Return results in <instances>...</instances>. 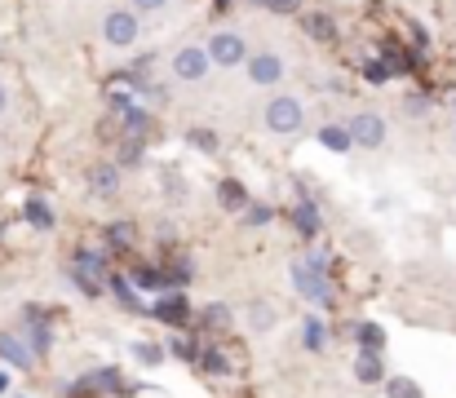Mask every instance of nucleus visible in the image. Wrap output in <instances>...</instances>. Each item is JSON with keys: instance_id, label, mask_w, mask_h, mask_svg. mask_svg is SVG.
Returning <instances> with one entry per match:
<instances>
[{"instance_id": "obj_1", "label": "nucleus", "mask_w": 456, "mask_h": 398, "mask_svg": "<svg viewBox=\"0 0 456 398\" xmlns=\"http://www.w3.org/2000/svg\"><path fill=\"white\" fill-rule=\"evenodd\" d=\"M168 71H173V80H177V85H204V80H208V71H213L208 45H182V49H173Z\"/></svg>"}, {"instance_id": "obj_2", "label": "nucleus", "mask_w": 456, "mask_h": 398, "mask_svg": "<svg viewBox=\"0 0 456 398\" xmlns=\"http://www.w3.org/2000/svg\"><path fill=\"white\" fill-rule=\"evenodd\" d=\"M262 125L275 133V137H293V133H302V125H305V107L293 93H275V98L266 102V111H262Z\"/></svg>"}, {"instance_id": "obj_3", "label": "nucleus", "mask_w": 456, "mask_h": 398, "mask_svg": "<svg viewBox=\"0 0 456 398\" xmlns=\"http://www.w3.org/2000/svg\"><path fill=\"white\" fill-rule=\"evenodd\" d=\"M138 36H142L138 9L116 4V9H107V13H102V40H107L111 49H129V45H138Z\"/></svg>"}, {"instance_id": "obj_4", "label": "nucleus", "mask_w": 456, "mask_h": 398, "mask_svg": "<svg viewBox=\"0 0 456 398\" xmlns=\"http://www.w3.org/2000/svg\"><path fill=\"white\" fill-rule=\"evenodd\" d=\"M208 58H213V67H222V71H231V67H248V58H253V49H248V40L240 36V31H213L208 36Z\"/></svg>"}, {"instance_id": "obj_5", "label": "nucleus", "mask_w": 456, "mask_h": 398, "mask_svg": "<svg viewBox=\"0 0 456 398\" xmlns=\"http://www.w3.org/2000/svg\"><path fill=\"white\" fill-rule=\"evenodd\" d=\"M289 283L302 292L310 305H332V283H328V274H314L305 262H289Z\"/></svg>"}, {"instance_id": "obj_6", "label": "nucleus", "mask_w": 456, "mask_h": 398, "mask_svg": "<svg viewBox=\"0 0 456 398\" xmlns=\"http://www.w3.org/2000/svg\"><path fill=\"white\" fill-rule=\"evenodd\" d=\"M284 76H289V62H284L275 49H253V58H248V80H253L257 89H275V85H284Z\"/></svg>"}, {"instance_id": "obj_7", "label": "nucleus", "mask_w": 456, "mask_h": 398, "mask_svg": "<svg viewBox=\"0 0 456 398\" xmlns=\"http://www.w3.org/2000/svg\"><path fill=\"white\" fill-rule=\"evenodd\" d=\"M346 125H350L354 146H363V150H377V146H386V120H381V111H354Z\"/></svg>"}, {"instance_id": "obj_8", "label": "nucleus", "mask_w": 456, "mask_h": 398, "mask_svg": "<svg viewBox=\"0 0 456 398\" xmlns=\"http://www.w3.org/2000/svg\"><path fill=\"white\" fill-rule=\"evenodd\" d=\"M71 279H89V283H102V279H111V270H107V253H98V248H76Z\"/></svg>"}, {"instance_id": "obj_9", "label": "nucleus", "mask_w": 456, "mask_h": 398, "mask_svg": "<svg viewBox=\"0 0 456 398\" xmlns=\"http://www.w3.org/2000/svg\"><path fill=\"white\" fill-rule=\"evenodd\" d=\"M85 182H89V195L111 199V195H120V164H94Z\"/></svg>"}, {"instance_id": "obj_10", "label": "nucleus", "mask_w": 456, "mask_h": 398, "mask_svg": "<svg viewBox=\"0 0 456 398\" xmlns=\"http://www.w3.org/2000/svg\"><path fill=\"white\" fill-rule=\"evenodd\" d=\"M151 319H159V323H186V319H191V301L173 288V292H164L151 305Z\"/></svg>"}, {"instance_id": "obj_11", "label": "nucleus", "mask_w": 456, "mask_h": 398, "mask_svg": "<svg viewBox=\"0 0 456 398\" xmlns=\"http://www.w3.org/2000/svg\"><path fill=\"white\" fill-rule=\"evenodd\" d=\"M302 27H305V36L319 40V45H332V40H337V18H332L328 9H305Z\"/></svg>"}, {"instance_id": "obj_12", "label": "nucleus", "mask_w": 456, "mask_h": 398, "mask_svg": "<svg viewBox=\"0 0 456 398\" xmlns=\"http://www.w3.org/2000/svg\"><path fill=\"white\" fill-rule=\"evenodd\" d=\"M354 381H363V386H381V381H386L381 350H359V359H354Z\"/></svg>"}, {"instance_id": "obj_13", "label": "nucleus", "mask_w": 456, "mask_h": 398, "mask_svg": "<svg viewBox=\"0 0 456 398\" xmlns=\"http://www.w3.org/2000/svg\"><path fill=\"white\" fill-rule=\"evenodd\" d=\"M217 204H222L226 213H248V208H253L244 182H235V177H222V186H217Z\"/></svg>"}, {"instance_id": "obj_14", "label": "nucleus", "mask_w": 456, "mask_h": 398, "mask_svg": "<svg viewBox=\"0 0 456 398\" xmlns=\"http://www.w3.org/2000/svg\"><path fill=\"white\" fill-rule=\"evenodd\" d=\"M27 319H31V328H27V345H31V354H49V350H53V332H49V323L40 319L36 305L27 310Z\"/></svg>"}, {"instance_id": "obj_15", "label": "nucleus", "mask_w": 456, "mask_h": 398, "mask_svg": "<svg viewBox=\"0 0 456 398\" xmlns=\"http://www.w3.org/2000/svg\"><path fill=\"white\" fill-rule=\"evenodd\" d=\"M319 142H323L332 155H346V150H354V137H350V125H346V120H332V125H323V129H319Z\"/></svg>"}, {"instance_id": "obj_16", "label": "nucleus", "mask_w": 456, "mask_h": 398, "mask_svg": "<svg viewBox=\"0 0 456 398\" xmlns=\"http://www.w3.org/2000/svg\"><path fill=\"white\" fill-rule=\"evenodd\" d=\"M120 386V372L116 368H102V372H89L85 381L71 386V394H102V390H116Z\"/></svg>"}, {"instance_id": "obj_17", "label": "nucleus", "mask_w": 456, "mask_h": 398, "mask_svg": "<svg viewBox=\"0 0 456 398\" xmlns=\"http://www.w3.org/2000/svg\"><path fill=\"white\" fill-rule=\"evenodd\" d=\"M0 359L9 363V368H31V345H22L13 332H0Z\"/></svg>"}, {"instance_id": "obj_18", "label": "nucleus", "mask_w": 456, "mask_h": 398, "mask_svg": "<svg viewBox=\"0 0 456 398\" xmlns=\"http://www.w3.org/2000/svg\"><path fill=\"white\" fill-rule=\"evenodd\" d=\"M293 226H297V231H302L305 240H314V235H319V231H323V217H319V208H314V204H310V199H302V204H297V208H293Z\"/></svg>"}, {"instance_id": "obj_19", "label": "nucleus", "mask_w": 456, "mask_h": 398, "mask_svg": "<svg viewBox=\"0 0 456 398\" xmlns=\"http://www.w3.org/2000/svg\"><path fill=\"white\" fill-rule=\"evenodd\" d=\"M22 217H27L36 231H53V208H49L40 195H31V199L22 204Z\"/></svg>"}, {"instance_id": "obj_20", "label": "nucleus", "mask_w": 456, "mask_h": 398, "mask_svg": "<svg viewBox=\"0 0 456 398\" xmlns=\"http://www.w3.org/2000/svg\"><path fill=\"white\" fill-rule=\"evenodd\" d=\"M147 133H151V116H147V111H125V120H120V137L142 142Z\"/></svg>"}, {"instance_id": "obj_21", "label": "nucleus", "mask_w": 456, "mask_h": 398, "mask_svg": "<svg viewBox=\"0 0 456 398\" xmlns=\"http://www.w3.org/2000/svg\"><path fill=\"white\" fill-rule=\"evenodd\" d=\"M244 319H248V328H253V332H271V328H275V310H271L266 301H248Z\"/></svg>"}, {"instance_id": "obj_22", "label": "nucleus", "mask_w": 456, "mask_h": 398, "mask_svg": "<svg viewBox=\"0 0 456 398\" xmlns=\"http://www.w3.org/2000/svg\"><path fill=\"white\" fill-rule=\"evenodd\" d=\"M107 288H111V296H116L125 310H142V301L134 296V283H129L125 274H111V279H107Z\"/></svg>"}, {"instance_id": "obj_23", "label": "nucleus", "mask_w": 456, "mask_h": 398, "mask_svg": "<svg viewBox=\"0 0 456 398\" xmlns=\"http://www.w3.org/2000/svg\"><path fill=\"white\" fill-rule=\"evenodd\" d=\"M200 368H204L208 377H231V372H235L231 359H226L222 350H204V354H200Z\"/></svg>"}, {"instance_id": "obj_24", "label": "nucleus", "mask_w": 456, "mask_h": 398, "mask_svg": "<svg viewBox=\"0 0 456 398\" xmlns=\"http://www.w3.org/2000/svg\"><path fill=\"white\" fill-rule=\"evenodd\" d=\"M354 341H359V350H381L386 345V332L377 323H359L354 328Z\"/></svg>"}, {"instance_id": "obj_25", "label": "nucleus", "mask_w": 456, "mask_h": 398, "mask_svg": "<svg viewBox=\"0 0 456 398\" xmlns=\"http://www.w3.org/2000/svg\"><path fill=\"white\" fill-rule=\"evenodd\" d=\"M386 394L390 398H426L412 377H390V381H386Z\"/></svg>"}, {"instance_id": "obj_26", "label": "nucleus", "mask_w": 456, "mask_h": 398, "mask_svg": "<svg viewBox=\"0 0 456 398\" xmlns=\"http://www.w3.org/2000/svg\"><path fill=\"white\" fill-rule=\"evenodd\" d=\"M134 279H138L142 288H155V292H173V288H168V274H164V270H155V265H138V274H134Z\"/></svg>"}, {"instance_id": "obj_27", "label": "nucleus", "mask_w": 456, "mask_h": 398, "mask_svg": "<svg viewBox=\"0 0 456 398\" xmlns=\"http://www.w3.org/2000/svg\"><path fill=\"white\" fill-rule=\"evenodd\" d=\"M302 341H305V350H323V345H328V328H323L319 319H305Z\"/></svg>"}, {"instance_id": "obj_28", "label": "nucleus", "mask_w": 456, "mask_h": 398, "mask_svg": "<svg viewBox=\"0 0 456 398\" xmlns=\"http://www.w3.org/2000/svg\"><path fill=\"white\" fill-rule=\"evenodd\" d=\"M107 244L111 248H129L134 244V222H111L107 226Z\"/></svg>"}, {"instance_id": "obj_29", "label": "nucleus", "mask_w": 456, "mask_h": 398, "mask_svg": "<svg viewBox=\"0 0 456 398\" xmlns=\"http://www.w3.org/2000/svg\"><path fill=\"white\" fill-rule=\"evenodd\" d=\"M116 164H120V168H138V164H142V142H129V137H125Z\"/></svg>"}, {"instance_id": "obj_30", "label": "nucleus", "mask_w": 456, "mask_h": 398, "mask_svg": "<svg viewBox=\"0 0 456 398\" xmlns=\"http://www.w3.org/2000/svg\"><path fill=\"white\" fill-rule=\"evenodd\" d=\"M164 274H168V288H186V283H191V274H195V270H191V262H186V257H177V262L168 265V270H164Z\"/></svg>"}, {"instance_id": "obj_31", "label": "nucleus", "mask_w": 456, "mask_h": 398, "mask_svg": "<svg viewBox=\"0 0 456 398\" xmlns=\"http://www.w3.org/2000/svg\"><path fill=\"white\" fill-rule=\"evenodd\" d=\"M200 319H204V328H208V332H217V328L226 332V323H231V310H226V305H208Z\"/></svg>"}, {"instance_id": "obj_32", "label": "nucleus", "mask_w": 456, "mask_h": 398, "mask_svg": "<svg viewBox=\"0 0 456 398\" xmlns=\"http://www.w3.org/2000/svg\"><path fill=\"white\" fill-rule=\"evenodd\" d=\"M134 354H138V363L155 368V363L164 359V345H155V341H138V345H134Z\"/></svg>"}, {"instance_id": "obj_33", "label": "nucleus", "mask_w": 456, "mask_h": 398, "mask_svg": "<svg viewBox=\"0 0 456 398\" xmlns=\"http://www.w3.org/2000/svg\"><path fill=\"white\" fill-rule=\"evenodd\" d=\"M168 350H173L177 359H195V363H200V354H204V350H195V341H186V337H173Z\"/></svg>"}, {"instance_id": "obj_34", "label": "nucleus", "mask_w": 456, "mask_h": 398, "mask_svg": "<svg viewBox=\"0 0 456 398\" xmlns=\"http://www.w3.org/2000/svg\"><path fill=\"white\" fill-rule=\"evenodd\" d=\"M275 222V208L271 204H253L248 208V226H271Z\"/></svg>"}, {"instance_id": "obj_35", "label": "nucleus", "mask_w": 456, "mask_h": 398, "mask_svg": "<svg viewBox=\"0 0 456 398\" xmlns=\"http://www.w3.org/2000/svg\"><path fill=\"white\" fill-rule=\"evenodd\" d=\"M186 142H191V146H200V150H217V137H213L208 129H191L186 133Z\"/></svg>"}, {"instance_id": "obj_36", "label": "nucleus", "mask_w": 456, "mask_h": 398, "mask_svg": "<svg viewBox=\"0 0 456 398\" xmlns=\"http://www.w3.org/2000/svg\"><path fill=\"white\" fill-rule=\"evenodd\" d=\"M363 76H368V80H372V85H386V80H390V76H395V71H390V67H386V62H363Z\"/></svg>"}, {"instance_id": "obj_37", "label": "nucleus", "mask_w": 456, "mask_h": 398, "mask_svg": "<svg viewBox=\"0 0 456 398\" xmlns=\"http://www.w3.org/2000/svg\"><path fill=\"white\" fill-rule=\"evenodd\" d=\"M253 4H262V9H271V13H297L302 0H253Z\"/></svg>"}, {"instance_id": "obj_38", "label": "nucleus", "mask_w": 456, "mask_h": 398, "mask_svg": "<svg viewBox=\"0 0 456 398\" xmlns=\"http://www.w3.org/2000/svg\"><path fill=\"white\" fill-rule=\"evenodd\" d=\"M129 9H138V13H164L168 0H129Z\"/></svg>"}, {"instance_id": "obj_39", "label": "nucleus", "mask_w": 456, "mask_h": 398, "mask_svg": "<svg viewBox=\"0 0 456 398\" xmlns=\"http://www.w3.org/2000/svg\"><path fill=\"white\" fill-rule=\"evenodd\" d=\"M305 265H310L314 274H328V253H323V248H319V253H310V257H305Z\"/></svg>"}, {"instance_id": "obj_40", "label": "nucleus", "mask_w": 456, "mask_h": 398, "mask_svg": "<svg viewBox=\"0 0 456 398\" xmlns=\"http://www.w3.org/2000/svg\"><path fill=\"white\" fill-rule=\"evenodd\" d=\"M76 288H80L85 296H98V292H102V283H89V279H76Z\"/></svg>"}, {"instance_id": "obj_41", "label": "nucleus", "mask_w": 456, "mask_h": 398, "mask_svg": "<svg viewBox=\"0 0 456 398\" xmlns=\"http://www.w3.org/2000/svg\"><path fill=\"white\" fill-rule=\"evenodd\" d=\"M4 111H9V89L0 85V116H4Z\"/></svg>"}, {"instance_id": "obj_42", "label": "nucleus", "mask_w": 456, "mask_h": 398, "mask_svg": "<svg viewBox=\"0 0 456 398\" xmlns=\"http://www.w3.org/2000/svg\"><path fill=\"white\" fill-rule=\"evenodd\" d=\"M4 390H9V377H4V372H0V394H4Z\"/></svg>"}, {"instance_id": "obj_43", "label": "nucleus", "mask_w": 456, "mask_h": 398, "mask_svg": "<svg viewBox=\"0 0 456 398\" xmlns=\"http://www.w3.org/2000/svg\"><path fill=\"white\" fill-rule=\"evenodd\" d=\"M452 137H456V125H452Z\"/></svg>"}]
</instances>
